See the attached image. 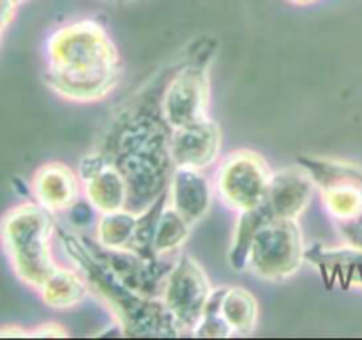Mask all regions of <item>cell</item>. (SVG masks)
Returning <instances> with one entry per match:
<instances>
[{
	"instance_id": "obj_26",
	"label": "cell",
	"mask_w": 362,
	"mask_h": 340,
	"mask_svg": "<svg viewBox=\"0 0 362 340\" xmlns=\"http://www.w3.org/2000/svg\"><path fill=\"white\" fill-rule=\"evenodd\" d=\"M16 2H18V4H21V2H25V0H16Z\"/></svg>"
},
{
	"instance_id": "obj_11",
	"label": "cell",
	"mask_w": 362,
	"mask_h": 340,
	"mask_svg": "<svg viewBox=\"0 0 362 340\" xmlns=\"http://www.w3.org/2000/svg\"><path fill=\"white\" fill-rule=\"evenodd\" d=\"M315 190L317 183L303 166H286L272 171L264 205L272 217L299 221L311 205Z\"/></svg>"
},
{
	"instance_id": "obj_6",
	"label": "cell",
	"mask_w": 362,
	"mask_h": 340,
	"mask_svg": "<svg viewBox=\"0 0 362 340\" xmlns=\"http://www.w3.org/2000/svg\"><path fill=\"white\" fill-rule=\"evenodd\" d=\"M306 250L299 221L271 217L255 235L247 270L265 282H285L300 270Z\"/></svg>"
},
{
	"instance_id": "obj_21",
	"label": "cell",
	"mask_w": 362,
	"mask_h": 340,
	"mask_svg": "<svg viewBox=\"0 0 362 340\" xmlns=\"http://www.w3.org/2000/svg\"><path fill=\"white\" fill-rule=\"evenodd\" d=\"M67 217H69V222L74 226V228H87V226H95L99 217V212L95 210L90 205V201L85 196H81L69 210L66 212Z\"/></svg>"
},
{
	"instance_id": "obj_4",
	"label": "cell",
	"mask_w": 362,
	"mask_h": 340,
	"mask_svg": "<svg viewBox=\"0 0 362 340\" xmlns=\"http://www.w3.org/2000/svg\"><path fill=\"white\" fill-rule=\"evenodd\" d=\"M55 236L53 214L35 201H25L4 214L0 242L11 268L23 284L39 289L59 267L53 256Z\"/></svg>"
},
{
	"instance_id": "obj_10",
	"label": "cell",
	"mask_w": 362,
	"mask_h": 340,
	"mask_svg": "<svg viewBox=\"0 0 362 340\" xmlns=\"http://www.w3.org/2000/svg\"><path fill=\"white\" fill-rule=\"evenodd\" d=\"M168 147L175 168L207 171L221 157V127L209 116L191 126L172 129Z\"/></svg>"
},
{
	"instance_id": "obj_8",
	"label": "cell",
	"mask_w": 362,
	"mask_h": 340,
	"mask_svg": "<svg viewBox=\"0 0 362 340\" xmlns=\"http://www.w3.org/2000/svg\"><path fill=\"white\" fill-rule=\"evenodd\" d=\"M212 291L214 288L205 268L189 254H179L168 272L161 300L180 334H193Z\"/></svg>"
},
{
	"instance_id": "obj_1",
	"label": "cell",
	"mask_w": 362,
	"mask_h": 340,
	"mask_svg": "<svg viewBox=\"0 0 362 340\" xmlns=\"http://www.w3.org/2000/svg\"><path fill=\"white\" fill-rule=\"evenodd\" d=\"M145 95L127 106L110 126L99 150L108 155L126 178L127 208L144 212L166 194L173 175L170 129L159 109L145 102Z\"/></svg>"
},
{
	"instance_id": "obj_27",
	"label": "cell",
	"mask_w": 362,
	"mask_h": 340,
	"mask_svg": "<svg viewBox=\"0 0 362 340\" xmlns=\"http://www.w3.org/2000/svg\"><path fill=\"white\" fill-rule=\"evenodd\" d=\"M0 39H2V32H0Z\"/></svg>"
},
{
	"instance_id": "obj_24",
	"label": "cell",
	"mask_w": 362,
	"mask_h": 340,
	"mask_svg": "<svg viewBox=\"0 0 362 340\" xmlns=\"http://www.w3.org/2000/svg\"><path fill=\"white\" fill-rule=\"evenodd\" d=\"M0 337L20 339V337H30V335H28V330H23V328H20L18 324H6V327L0 328Z\"/></svg>"
},
{
	"instance_id": "obj_13",
	"label": "cell",
	"mask_w": 362,
	"mask_h": 340,
	"mask_svg": "<svg viewBox=\"0 0 362 340\" xmlns=\"http://www.w3.org/2000/svg\"><path fill=\"white\" fill-rule=\"evenodd\" d=\"M214 193V183L205 171L175 168L166 190V201L191 226H197L211 212Z\"/></svg>"
},
{
	"instance_id": "obj_16",
	"label": "cell",
	"mask_w": 362,
	"mask_h": 340,
	"mask_svg": "<svg viewBox=\"0 0 362 340\" xmlns=\"http://www.w3.org/2000/svg\"><path fill=\"white\" fill-rule=\"evenodd\" d=\"M258 302L246 288H225L221 296V314L233 335L247 337L257 330L258 324Z\"/></svg>"
},
{
	"instance_id": "obj_3",
	"label": "cell",
	"mask_w": 362,
	"mask_h": 340,
	"mask_svg": "<svg viewBox=\"0 0 362 340\" xmlns=\"http://www.w3.org/2000/svg\"><path fill=\"white\" fill-rule=\"evenodd\" d=\"M57 238L69 263L83 275L88 291L112 312L126 337H179L161 298H147L127 288L92 249L85 236L57 222Z\"/></svg>"
},
{
	"instance_id": "obj_7",
	"label": "cell",
	"mask_w": 362,
	"mask_h": 340,
	"mask_svg": "<svg viewBox=\"0 0 362 340\" xmlns=\"http://www.w3.org/2000/svg\"><path fill=\"white\" fill-rule=\"evenodd\" d=\"M272 169L258 152H230L221 159L214 176V190L219 201L232 212L255 210L265 203Z\"/></svg>"
},
{
	"instance_id": "obj_19",
	"label": "cell",
	"mask_w": 362,
	"mask_h": 340,
	"mask_svg": "<svg viewBox=\"0 0 362 340\" xmlns=\"http://www.w3.org/2000/svg\"><path fill=\"white\" fill-rule=\"evenodd\" d=\"M191 228L193 226L179 212L173 210L168 201H166L161 214H159L154 242H152V249H154L156 256L168 257L173 256V254H179V250L182 249L184 243L189 238Z\"/></svg>"
},
{
	"instance_id": "obj_20",
	"label": "cell",
	"mask_w": 362,
	"mask_h": 340,
	"mask_svg": "<svg viewBox=\"0 0 362 340\" xmlns=\"http://www.w3.org/2000/svg\"><path fill=\"white\" fill-rule=\"evenodd\" d=\"M225 288H216L212 291L211 300L207 303V309H205L204 316H202L200 323L194 328L193 334L194 337L200 339H230L233 337L232 328L228 327V323L225 321L221 314V296Z\"/></svg>"
},
{
	"instance_id": "obj_25",
	"label": "cell",
	"mask_w": 362,
	"mask_h": 340,
	"mask_svg": "<svg viewBox=\"0 0 362 340\" xmlns=\"http://www.w3.org/2000/svg\"><path fill=\"white\" fill-rule=\"evenodd\" d=\"M286 2L293 4V6H311V4H317L318 0H286Z\"/></svg>"
},
{
	"instance_id": "obj_18",
	"label": "cell",
	"mask_w": 362,
	"mask_h": 340,
	"mask_svg": "<svg viewBox=\"0 0 362 340\" xmlns=\"http://www.w3.org/2000/svg\"><path fill=\"white\" fill-rule=\"evenodd\" d=\"M237 215H239V217H237L232 243H230L228 261L230 267H232L233 270L244 272L247 270V256H250V249L251 243H253L255 235H257L258 228H260L267 219H271L272 215L269 214L265 205L255 208V210L243 212V214Z\"/></svg>"
},
{
	"instance_id": "obj_2",
	"label": "cell",
	"mask_w": 362,
	"mask_h": 340,
	"mask_svg": "<svg viewBox=\"0 0 362 340\" xmlns=\"http://www.w3.org/2000/svg\"><path fill=\"white\" fill-rule=\"evenodd\" d=\"M46 85L71 102L103 101L122 78L119 49L106 28L94 20L57 28L46 42Z\"/></svg>"
},
{
	"instance_id": "obj_22",
	"label": "cell",
	"mask_w": 362,
	"mask_h": 340,
	"mask_svg": "<svg viewBox=\"0 0 362 340\" xmlns=\"http://www.w3.org/2000/svg\"><path fill=\"white\" fill-rule=\"evenodd\" d=\"M28 335L39 339H59L67 337V330H64L59 323H42L34 330H28Z\"/></svg>"
},
{
	"instance_id": "obj_12",
	"label": "cell",
	"mask_w": 362,
	"mask_h": 340,
	"mask_svg": "<svg viewBox=\"0 0 362 340\" xmlns=\"http://www.w3.org/2000/svg\"><path fill=\"white\" fill-rule=\"evenodd\" d=\"M34 201L49 214H66L81 196L83 183L80 175L64 162H46L32 176Z\"/></svg>"
},
{
	"instance_id": "obj_15",
	"label": "cell",
	"mask_w": 362,
	"mask_h": 340,
	"mask_svg": "<svg viewBox=\"0 0 362 340\" xmlns=\"http://www.w3.org/2000/svg\"><path fill=\"white\" fill-rule=\"evenodd\" d=\"M41 300L55 310H71L81 305L88 296V286L83 275L71 267H57L37 289Z\"/></svg>"
},
{
	"instance_id": "obj_23",
	"label": "cell",
	"mask_w": 362,
	"mask_h": 340,
	"mask_svg": "<svg viewBox=\"0 0 362 340\" xmlns=\"http://www.w3.org/2000/svg\"><path fill=\"white\" fill-rule=\"evenodd\" d=\"M20 4L16 0H0V32L6 30L14 20V14Z\"/></svg>"
},
{
	"instance_id": "obj_5",
	"label": "cell",
	"mask_w": 362,
	"mask_h": 340,
	"mask_svg": "<svg viewBox=\"0 0 362 340\" xmlns=\"http://www.w3.org/2000/svg\"><path fill=\"white\" fill-rule=\"evenodd\" d=\"M214 42H207L200 51L186 56L179 67L168 74L161 94L159 109L170 129L191 126L209 119L211 109V62Z\"/></svg>"
},
{
	"instance_id": "obj_9",
	"label": "cell",
	"mask_w": 362,
	"mask_h": 340,
	"mask_svg": "<svg viewBox=\"0 0 362 340\" xmlns=\"http://www.w3.org/2000/svg\"><path fill=\"white\" fill-rule=\"evenodd\" d=\"M99 260L134 293L147 298H161L172 263L166 257H144L127 249H105L95 240H88Z\"/></svg>"
},
{
	"instance_id": "obj_14",
	"label": "cell",
	"mask_w": 362,
	"mask_h": 340,
	"mask_svg": "<svg viewBox=\"0 0 362 340\" xmlns=\"http://www.w3.org/2000/svg\"><path fill=\"white\" fill-rule=\"evenodd\" d=\"M81 183H83V196L90 201L99 214L127 208L129 189L126 178L112 161Z\"/></svg>"
},
{
	"instance_id": "obj_17",
	"label": "cell",
	"mask_w": 362,
	"mask_h": 340,
	"mask_svg": "<svg viewBox=\"0 0 362 340\" xmlns=\"http://www.w3.org/2000/svg\"><path fill=\"white\" fill-rule=\"evenodd\" d=\"M140 212L120 208V210L99 214L95 222V242L105 249H127L133 245Z\"/></svg>"
}]
</instances>
